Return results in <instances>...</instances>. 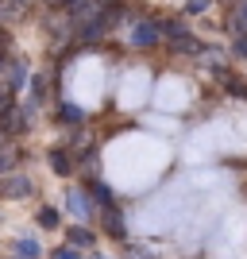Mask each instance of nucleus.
Here are the masks:
<instances>
[{"label": "nucleus", "mask_w": 247, "mask_h": 259, "mask_svg": "<svg viewBox=\"0 0 247 259\" xmlns=\"http://www.w3.org/2000/svg\"><path fill=\"white\" fill-rule=\"evenodd\" d=\"M155 101H159L162 112H182V108H189L193 93H189V85H185L182 77H162V85H159V93H155Z\"/></svg>", "instance_id": "obj_1"}, {"label": "nucleus", "mask_w": 247, "mask_h": 259, "mask_svg": "<svg viewBox=\"0 0 247 259\" xmlns=\"http://www.w3.org/2000/svg\"><path fill=\"white\" fill-rule=\"evenodd\" d=\"M236 27H247V0L236 8Z\"/></svg>", "instance_id": "obj_12"}, {"label": "nucleus", "mask_w": 247, "mask_h": 259, "mask_svg": "<svg viewBox=\"0 0 247 259\" xmlns=\"http://www.w3.org/2000/svg\"><path fill=\"white\" fill-rule=\"evenodd\" d=\"M35 186L27 182V178H4V182H0V194L4 197H23V194H31Z\"/></svg>", "instance_id": "obj_5"}, {"label": "nucleus", "mask_w": 247, "mask_h": 259, "mask_svg": "<svg viewBox=\"0 0 247 259\" xmlns=\"http://www.w3.org/2000/svg\"><path fill=\"white\" fill-rule=\"evenodd\" d=\"M54 259H81V255H77L74 248H58V251H54Z\"/></svg>", "instance_id": "obj_13"}, {"label": "nucleus", "mask_w": 247, "mask_h": 259, "mask_svg": "<svg viewBox=\"0 0 247 259\" xmlns=\"http://www.w3.org/2000/svg\"><path fill=\"white\" fill-rule=\"evenodd\" d=\"M58 112H62L66 120H81V108H77V105H62Z\"/></svg>", "instance_id": "obj_11"}, {"label": "nucleus", "mask_w": 247, "mask_h": 259, "mask_svg": "<svg viewBox=\"0 0 247 259\" xmlns=\"http://www.w3.org/2000/svg\"><path fill=\"white\" fill-rule=\"evenodd\" d=\"M16 255L20 259H39V244H35V240H16Z\"/></svg>", "instance_id": "obj_8"}, {"label": "nucleus", "mask_w": 247, "mask_h": 259, "mask_svg": "<svg viewBox=\"0 0 247 259\" xmlns=\"http://www.w3.org/2000/svg\"><path fill=\"white\" fill-rule=\"evenodd\" d=\"M205 4L209 0H189V12H205Z\"/></svg>", "instance_id": "obj_14"}, {"label": "nucleus", "mask_w": 247, "mask_h": 259, "mask_svg": "<svg viewBox=\"0 0 247 259\" xmlns=\"http://www.w3.org/2000/svg\"><path fill=\"white\" fill-rule=\"evenodd\" d=\"M143 93H147V74L139 70V74H131V77H128V89H124L120 97H124V105H139Z\"/></svg>", "instance_id": "obj_3"}, {"label": "nucleus", "mask_w": 247, "mask_h": 259, "mask_svg": "<svg viewBox=\"0 0 247 259\" xmlns=\"http://www.w3.org/2000/svg\"><path fill=\"white\" fill-rule=\"evenodd\" d=\"M0 66H4V58H0Z\"/></svg>", "instance_id": "obj_15"}, {"label": "nucleus", "mask_w": 247, "mask_h": 259, "mask_svg": "<svg viewBox=\"0 0 247 259\" xmlns=\"http://www.w3.org/2000/svg\"><path fill=\"white\" fill-rule=\"evenodd\" d=\"M51 166L58 174H70L74 170V162H70V151H51Z\"/></svg>", "instance_id": "obj_7"}, {"label": "nucleus", "mask_w": 247, "mask_h": 259, "mask_svg": "<svg viewBox=\"0 0 247 259\" xmlns=\"http://www.w3.org/2000/svg\"><path fill=\"white\" fill-rule=\"evenodd\" d=\"M66 205H70V213H74V217H81V221H89V217H93V205H89L85 190H74V194L66 197Z\"/></svg>", "instance_id": "obj_4"}, {"label": "nucleus", "mask_w": 247, "mask_h": 259, "mask_svg": "<svg viewBox=\"0 0 247 259\" xmlns=\"http://www.w3.org/2000/svg\"><path fill=\"white\" fill-rule=\"evenodd\" d=\"M70 244H81V248H89V244H93V232H85V228H70Z\"/></svg>", "instance_id": "obj_9"}, {"label": "nucleus", "mask_w": 247, "mask_h": 259, "mask_svg": "<svg viewBox=\"0 0 247 259\" xmlns=\"http://www.w3.org/2000/svg\"><path fill=\"white\" fill-rule=\"evenodd\" d=\"M105 228L112 236H124V232H128V228H124V217H120L116 209H105Z\"/></svg>", "instance_id": "obj_6"}, {"label": "nucleus", "mask_w": 247, "mask_h": 259, "mask_svg": "<svg viewBox=\"0 0 247 259\" xmlns=\"http://www.w3.org/2000/svg\"><path fill=\"white\" fill-rule=\"evenodd\" d=\"M159 35H162L159 23L143 20V23H135V27H131V39H128V43H131V47H151V43H159Z\"/></svg>", "instance_id": "obj_2"}, {"label": "nucleus", "mask_w": 247, "mask_h": 259, "mask_svg": "<svg viewBox=\"0 0 247 259\" xmlns=\"http://www.w3.org/2000/svg\"><path fill=\"white\" fill-rule=\"evenodd\" d=\"M39 225L43 228H58V209H43V213H39Z\"/></svg>", "instance_id": "obj_10"}]
</instances>
